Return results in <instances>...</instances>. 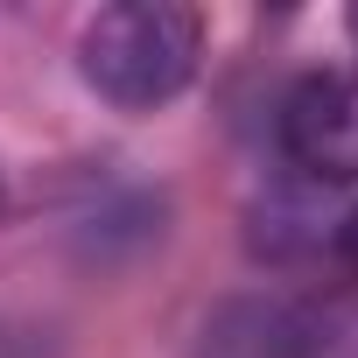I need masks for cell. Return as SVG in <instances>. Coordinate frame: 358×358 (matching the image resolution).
<instances>
[{"label": "cell", "instance_id": "6da1fadb", "mask_svg": "<svg viewBox=\"0 0 358 358\" xmlns=\"http://www.w3.org/2000/svg\"><path fill=\"white\" fill-rule=\"evenodd\" d=\"M197 64H204V15L176 0H120V8H99L78 36L85 85L120 113L169 106L176 92H190Z\"/></svg>", "mask_w": 358, "mask_h": 358}, {"label": "cell", "instance_id": "7a4b0ae2", "mask_svg": "<svg viewBox=\"0 0 358 358\" xmlns=\"http://www.w3.org/2000/svg\"><path fill=\"white\" fill-rule=\"evenodd\" d=\"M288 169L309 183H358V71H316L302 78L274 113Z\"/></svg>", "mask_w": 358, "mask_h": 358}, {"label": "cell", "instance_id": "3957f363", "mask_svg": "<svg viewBox=\"0 0 358 358\" xmlns=\"http://www.w3.org/2000/svg\"><path fill=\"white\" fill-rule=\"evenodd\" d=\"M267 358H358V281L274 309L267 316Z\"/></svg>", "mask_w": 358, "mask_h": 358}, {"label": "cell", "instance_id": "277c9868", "mask_svg": "<svg viewBox=\"0 0 358 358\" xmlns=\"http://www.w3.org/2000/svg\"><path fill=\"white\" fill-rule=\"evenodd\" d=\"M330 253H337V267H344V281H358V204L344 211V225H337V239H330Z\"/></svg>", "mask_w": 358, "mask_h": 358}, {"label": "cell", "instance_id": "5b68a950", "mask_svg": "<svg viewBox=\"0 0 358 358\" xmlns=\"http://www.w3.org/2000/svg\"><path fill=\"white\" fill-rule=\"evenodd\" d=\"M344 36H351V50H358V8H351V15H344Z\"/></svg>", "mask_w": 358, "mask_h": 358}, {"label": "cell", "instance_id": "8992f818", "mask_svg": "<svg viewBox=\"0 0 358 358\" xmlns=\"http://www.w3.org/2000/svg\"><path fill=\"white\" fill-rule=\"evenodd\" d=\"M0 197H8V190H0Z\"/></svg>", "mask_w": 358, "mask_h": 358}]
</instances>
